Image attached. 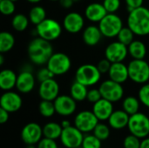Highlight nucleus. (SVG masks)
I'll return each mask as SVG.
<instances>
[{"label": "nucleus", "instance_id": "1", "mask_svg": "<svg viewBox=\"0 0 149 148\" xmlns=\"http://www.w3.org/2000/svg\"><path fill=\"white\" fill-rule=\"evenodd\" d=\"M27 51L31 61L38 65L47 64L48 60L53 54L52 45L50 41L43 39L39 37L30 42Z\"/></svg>", "mask_w": 149, "mask_h": 148}, {"label": "nucleus", "instance_id": "2", "mask_svg": "<svg viewBox=\"0 0 149 148\" xmlns=\"http://www.w3.org/2000/svg\"><path fill=\"white\" fill-rule=\"evenodd\" d=\"M127 26L135 35L146 36L149 34V9L141 6L129 11Z\"/></svg>", "mask_w": 149, "mask_h": 148}, {"label": "nucleus", "instance_id": "3", "mask_svg": "<svg viewBox=\"0 0 149 148\" xmlns=\"http://www.w3.org/2000/svg\"><path fill=\"white\" fill-rule=\"evenodd\" d=\"M36 32L39 38L51 42L59 38L62 33V27L57 20L45 18L36 25Z\"/></svg>", "mask_w": 149, "mask_h": 148}, {"label": "nucleus", "instance_id": "4", "mask_svg": "<svg viewBox=\"0 0 149 148\" xmlns=\"http://www.w3.org/2000/svg\"><path fill=\"white\" fill-rule=\"evenodd\" d=\"M127 128L131 134L135 135L141 140L149 135V117L142 113L130 115Z\"/></svg>", "mask_w": 149, "mask_h": 148}, {"label": "nucleus", "instance_id": "5", "mask_svg": "<svg viewBox=\"0 0 149 148\" xmlns=\"http://www.w3.org/2000/svg\"><path fill=\"white\" fill-rule=\"evenodd\" d=\"M101 78V73L97 65L86 64L79 66L75 74L76 81L85 85L86 86H93L96 85Z\"/></svg>", "mask_w": 149, "mask_h": 148}, {"label": "nucleus", "instance_id": "6", "mask_svg": "<svg viewBox=\"0 0 149 148\" xmlns=\"http://www.w3.org/2000/svg\"><path fill=\"white\" fill-rule=\"evenodd\" d=\"M129 79L137 84H146L149 80V65L144 59H133L128 65Z\"/></svg>", "mask_w": 149, "mask_h": 148}, {"label": "nucleus", "instance_id": "7", "mask_svg": "<svg viewBox=\"0 0 149 148\" xmlns=\"http://www.w3.org/2000/svg\"><path fill=\"white\" fill-rule=\"evenodd\" d=\"M99 27L104 37L111 38L118 36L123 28V23L121 18L115 13H107L99 23Z\"/></svg>", "mask_w": 149, "mask_h": 148}, {"label": "nucleus", "instance_id": "8", "mask_svg": "<svg viewBox=\"0 0 149 148\" xmlns=\"http://www.w3.org/2000/svg\"><path fill=\"white\" fill-rule=\"evenodd\" d=\"M46 66L55 76H59L65 74L71 69L72 62L66 54L63 52H57L52 55L46 64Z\"/></svg>", "mask_w": 149, "mask_h": 148}, {"label": "nucleus", "instance_id": "9", "mask_svg": "<svg viewBox=\"0 0 149 148\" xmlns=\"http://www.w3.org/2000/svg\"><path fill=\"white\" fill-rule=\"evenodd\" d=\"M99 89L100 91L102 98L113 103L120 100L124 95V89L121 84L115 82L112 79H108L102 82Z\"/></svg>", "mask_w": 149, "mask_h": 148}, {"label": "nucleus", "instance_id": "10", "mask_svg": "<svg viewBox=\"0 0 149 148\" xmlns=\"http://www.w3.org/2000/svg\"><path fill=\"white\" fill-rule=\"evenodd\" d=\"M99 121L93 111H82L76 115L74 126L83 133H89L94 130Z\"/></svg>", "mask_w": 149, "mask_h": 148}, {"label": "nucleus", "instance_id": "11", "mask_svg": "<svg viewBox=\"0 0 149 148\" xmlns=\"http://www.w3.org/2000/svg\"><path fill=\"white\" fill-rule=\"evenodd\" d=\"M84 137V133L80 130L75 126H71L63 129L59 140L65 147L77 148L81 147Z\"/></svg>", "mask_w": 149, "mask_h": 148}, {"label": "nucleus", "instance_id": "12", "mask_svg": "<svg viewBox=\"0 0 149 148\" xmlns=\"http://www.w3.org/2000/svg\"><path fill=\"white\" fill-rule=\"evenodd\" d=\"M43 135V128L35 122L25 125L21 131V139L25 145H37Z\"/></svg>", "mask_w": 149, "mask_h": 148}, {"label": "nucleus", "instance_id": "13", "mask_svg": "<svg viewBox=\"0 0 149 148\" xmlns=\"http://www.w3.org/2000/svg\"><path fill=\"white\" fill-rule=\"evenodd\" d=\"M53 102L56 113L61 116H70L77 109V101L71 95H58Z\"/></svg>", "mask_w": 149, "mask_h": 148}, {"label": "nucleus", "instance_id": "14", "mask_svg": "<svg viewBox=\"0 0 149 148\" xmlns=\"http://www.w3.org/2000/svg\"><path fill=\"white\" fill-rule=\"evenodd\" d=\"M128 54V48L120 41L109 44L105 50V57L111 63L122 62Z\"/></svg>", "mask_w": 149, "mask_h": 148}, {"label": "nucleus", "instance_id": "15", "mask_svg": "<svg viewBox=\"0 0 149 148\" xmlns=\"http://www.w3.org/2000/svg\"><path fill=\"white\" fill-rule=\"evenodd\" d=\"M23 101L21 96L12 91H6L0 99V106L9 113L17 112L22 106Z\"/></svg>", "mask_w": 149, "mask_h": 148}, {"label": "nucleus", "instance_id": "16", "mask_svg": "<svg viewBox=\"0 0 149 148\" xmlns=\"http://www.w3.org/2000/svg\"><path fill=\"white\" fill-rule=\"evenodd\" d=\"M59 93V85L53 79H50L40 82L38 87V95L41 99L54 101Z\"/></svg>", "mask_w": 149, "mask_h": 148}, {"label": "nucleus", "instance_id": "17", "mask_svg": "<svg viewBox=\"0 0 149 148\" xmlns=\"http://www.w3.org/2000/svg\"><path fill=\"white\" fill-rule=\"evenodd\" d=\"M84 24V17L78 12H70L64 17L63 26L65 30L70 33L79 32L83 29Z\"/></svg>", "mask_w": 149, "mask_h": 148}, {"label": "nucleus", "instance_id": "18", "mask_svg": "<svg viewBox=\"0 0 149 148\" xmlns=\"http://www.w3.org/2000/svg\"><path fill=\"white\" fill-rule=\"evenodd\" d=\"M93 112L100 121L108 120L109 117L113 112V102L102 98L93 104Z\"/></svg>", "mask_w": 149, "mask_h": 148}, {"label": "nucleus", "instance_id": "19", "mask_svg": "<svg viewBox=\"0 0 149 148\" xmlns=\"http://www.w3.org/2000/svg\"><path fill=\"white\" fill-rule=\"evenodd\" d=\"M35 86V78L29 71H24L17 75L16 88L21 93L31 92Z\"/></svg>", "mask_w": 149, "mask_h": 148}, {"label": "nucleus", "instance_id": "20", "mask_svg": "<svg viewBox=\"0 0 149 148\" xmlns=\"http://www.w3.org/2000/svg\"><path fill=\"white\" fill-rule=\"evenodd\" d=\"M108 75L110 79L120 84H123L129 79L127 65H126L122 62L112 63L111 68L108 72Z\"/></svg>", "mask_w": 149, "mask_h": 148}, {"label": "nucleus", "instance_id": "21", "mask_svg": "<svg viewBox=\"0 0 149 148\" xmlns=\"http://www.w3.org/2000/svg\"><path fill=\"white\" fill-rule=\"evenodd\" d=\"M107 14V11L103 5L100 3H93L86 6L85 10L86 17L91 22L100 23Z\"/></svg>", "mask_w": 149, "mask_h": 148}, {"label": "nucleus", "instance_id": "22", "mask_svg": "<svg viewBox=\"0 0 149 148\" xmlns=\"http://www.w3.org/2000/svg\"><path fill=\"white\" fill-rule=\"evenodd\" d=\"M129 118L130 115L122 109L113 111L107 121L110 127L115 130H120L125 127H127Z\"/></svg>", "mask_w": 149, "mask_h": 148}, {"label": "nucleus", "instance_id": "23", "mask_svg": "<svg viewBox=\"0 0 149 148\" xmlns=\"http://www.w3.org/2000/svg\"><path fill=\"white\" fill-rule=\"evenodd\" d=\"M103 34L99 26L89 25L83 31V40L86 44L94 46L100 43Z\"/></svg>", "mask_w": 149, "mask_h": 148}, {"label": "nucleus", "instance_id": "24", "mask_svg": "<svg viewBox=\"0 0 149 148\" xmlns=\"http://www.w3.org/2000/svg\"><path fill=\"white\" fill-rule=\"evenodd\" d=\"M17 74L10 69H4L0 72V88L3 91H10L16 87Z\"/></svg>", "mask_w": 149, "mask_h": 148}, {"label": "nucleus", "instance_id": "25", "mask_svg": "<svg viewBox=\"0 0 149 148\" xmlns=\"http://www.w3.org/2000/svg\"><path fill=\"white\" fill-rule=\"evenodd\" d=\"M128 53L134 59H144L147 54V47L142 41L134 40L128 46Z\"/></svg>", "mask_w": 149, "mask_h": 148}, {"label": "nucleus", "instance_id": "26", "mask_svg": "<svg viewBox=\"0 0 149 148\" xmlns=\"http://www.w3.org/2000/svg\"><path fill=\"white\" fill-rule=\"evenodd\" d=\"M62 131H63V127L61 126V125L56 122H49L43 126L44 137L54 140L60 139Z\"/></svg>", "mask_w": 149, "mask_h": 148}, {"label": "nucleus", "instance_id": "27", "mask_svg": "<svg viewBox=\"0 0 149 148\" xmlns=\"http://www.w3.org/2000/svg\"><path fill=\"white\" fill-rule=\"evenodd\" d=\"M87 92H88L87 86H86L85 85H83L76 80L72 85L71 89H70V95L77 102L84 101L85 99H86Z\"/></svg>", "mask_w": 149, "mask_h": 148}, {"label": "nucleus", "instance_id": "28", "mask_svg": "<svg viewBox=\"0 0 149 148\" xmlns=\"http://www.w3.org/2000/svg\"><path fill=\"white\" fill-rule=\"evenodd\" d=\"M15 44L14 36L8 31H2L0 33V52L6 53L10 51Z\"/></svg>", "mask_w": 149, "mask_h": 148}, {"label": "nucleus", "instance_id": "29", "mask_svg": "<svg viewBox=\"0 0 149 148\" xmlns=\"http://www.w3.org/2000/svg\"><path fill=\"white\" fill-rule=\"evenodd\" d=\"M140 103L141 101L139 99L133 97V96H128L126 99H124L122 102V109L126 113H127L129 115L135 114L139 113Z\"/></svg>", "mask_w": 149, "mask_h": 148}, {"label": "nucleus", "instance_id": "30", "mask_svg": "<svg viewBox=\"0 0 149 148\" xmlns=\"http://www.w3.org/2000/svg\"><path fill=\"white\" fill-rule=\"evenodd\" d=\"M45 18H46V11L42 6L36 5L33 8H31V10L29 12L30 22L35 25H38Z\"/></svg>", "mask_w": 149, "mask_h": 148}, {"label": "nucleus", "instance_id": "31", "mask_svg": "<svg viewBox=\"0 0 149 148\" xmlns=\"http://www.w3.org/2000/svg\"><path fill=\"white\" fill-rule=\"evenodd\" d=\"M29 22L30 19L24 14L19 13L13 17L11 20V25L17 31H24L27 29Z\"/></svg>", "mask_w": 149, "mask_h": 148}, {"label": "nucleus", "instance_id": "32", "mask_svg": "<svg viewBox=\"0 0 149 148\" xmlns=\"http://www.w3.org/2000/svg\"><path fill=\"white\" fill-rule=\"evenodd\" d=\"M38 111H39V113L45 118L52 117L56 113L54 102L50 101V100L42 99L38 106Z\"/></svg>", "mask_w": 149, "mask_h": 148}, {"label": "nucleus", "instance_id": "33", "mask_svg": "<svg viewBox=\"0 0 149 148\" xmlns=\"http://www.w3.org/2000/svg\"><path fill=\"white\" fill-rule=\"evenodd\" d=\"M134 33L133 32V31L127 26V27H124L120 30V31L119 32L117 38H118V41H120V43L124 44L125 45L128 46L133 41H134Z\"/></svg>", "mask_w": 149, "mask_h": 148}, {"label": "nucleus", "instance_id": "34", "mask_svg": "<svg viewBox=\"0 0 149 148\" xmlns=\"http://www.w3.org/2000/svg\"><path fill=\"white\" fill-rule=\"evenodd\" d=\"M93 133L97 138H99L100 140L103 141L109 138L111 132H110V127L107 125L99 122L98 125L95 126L94 130L93 131Z\"/></svg>", "mask_w": 149, "mask_h": 148}, {"label": "nucleus", "instance_id": "35", "mask_svg": "<svg viewBox=\"0 0 149 148\" xmlns=\"http://www.w3.org/2000/svg\"><path fill=\"white\" fill-rule=\"evenodd\" d=\"M101 141L94 134H86L81 147L83 148H101Z\"/></svg>", "mask_w": 149, "mask_h": 148}, {"label": "nucleus", "instance_id": "36", "mask_svg": "<svg viewBox=\"0 0 149 148\" xmlns=\"http://www.w3.org/2000/svg\"><path fill=\"white\" fill-rule=\"evenodd\" d=\"M15 10V2L11 0H0V11L3 15H11L14 13Z\"/></svg>", "mask_w": 149, "mask_h": 148}, {"label": "nucleus", "instance_id": "37", "mask_svg": "<svg viewBox=\"0 0 149 148\" xmlns=\"http://www.w3.org/2000/svg\"><path fill=\"white\" fill-rule=\"evenodd\" d=\"M141 142L140 138L130 133L124 139L123 147L124 148H141Z\"/></svg>", "mask_w": 149, "mask_h": 148}, {"label": "nucleus", "instance_id": "38", "mask_svg": "<svg viewBox=\"0 0 149 148\" xmlns=\"http://www.w3.org/2000/svg\"><path fill=\"white\" fill-rule=\"evenodd\" d=\"M138 96L141 103L149 108V84H144L141 87Z\"/></svg>", "mask_w": 149, "mask_h": 148}, {"label": "nucleus", "instance_id": "39", "mask_svg": "<svg viewBox=\"0 0 149 148\" xmlns=\"http://www.w3.org/2000/svg\"><path fill=\"white\" fill-rule=\"evenodd\" d=\"M103 5L107 13H115L120 9V0H103Z\"/></svg>", "mask_w": 149, "mask_h": 148}, {"label": "nucleus", "instance_id": "40", "mask_svg": "<svg viewBox=\"0 0 149 148\" xmlns=\"http://www.w3.org/2000/svg\"><path fill=\"white\" fill-rule=\"evenodd\" d=\"M54 77H55V75L49 70V68L47 66L41 68L37 73V79L39 82H43L45 80L53 79Z\"/></svg>", "mask_w": 149, "mask_h": 148}, {"label": "nucleus", "instance_id": "41", "mask_svg": "<svg viewBox=\"0 0 149 148\" xmlns=\"http://www.w3.org/2000/svg\"><path fill=\"white\" fill-rule=\"evenodd\" d=\"M101 99H102V95L100 93V89H91V90H88L86 99L89 102L94 104V103H96L97 101H99Z\"/></svg>", "mask_w": 149, "mask_h": 148}, {"label": "nucleus", "instance_id": "42", "mask_svg": "<svg viewBox=\"0 0 149 148\" xmlns=\"http://www.w3.org/2000/svg\"><path fill=\"white\" fill-rule=\"evenodd\" d=\"M37 148H58V147L54 140H51L44 137L37 144Z\"/></svg>", "mask_w": 149, "mask_h": 148}, {"label": "nucleus", "instance_id": "43", "mask_svg": "<svg viewBox=\"0 0 149 148\" xmlns=\"http://www.w3.org/2000/svg\"><path fill=\"white\" fill-rule=\"evenodd\" d=\"M111 65H112V63L107 58H104V59H101L98 63L97 67H98L99 71L100 72V73L103 74V73H108V72L111 68Z\"/></svg>", "mask_w": 149, "mask_h": 148}, {"label": "nucleus", "instance_id": "44", "mask_svg": "<svg viewBox=\"0 0 149 148\" xmlns=\"http://www.w3.org/2000/svg\"><path fill=\"white\" fill-rule=\"evenodd\" d=\"M128 11H131L134 9H137L143 4L144 0H125Z\"/></svg>", "mask_w": 149, "mask_h": 148}, {"label": "nucleus", "instance_id": "45", "mask_svg": "<svg viewBox=\"0 0 149 148\" xmlns=\"http://www.w3.org/2000/svg\"><path fill=\"white\" fill-rule=\"evenodd\" d=\"M9 112H7L6 110H4L3 108L0 107V123L1 124H4L8 121L9 120Z\"/></svg>", "mask_w": 149, "mask_h": 148}, {"label": "nucleus", "instance_id": "46", "mask_svg": "<svg viewBox=\"0 0 149 148\" xmlns=\"http://www.w3.org/2000/svg\"><path fill=\"white\" fill-rule=\"evenodd\" d=\"M73 0H59V3L61 4V6H63L65 9H68L70 7L72 6L73 4Z\"/></svg>", "mask_w": 149, "mask_h": 148}, {"label": "nucleus", "instance_id": "47", "mask_svg": "<svg viewBox=\"0 0 149 148\" xmlns=\"http://www.w3.org/2000/svg\"><path fill=\"white\" fill-rule=\"evenodd\" d=\"M141 148H149V137H146L142 139L141 142Z\"/></svg>", "mask_w": 149, "mask_h": 148}, {"label": "nucleus", "instance_id": "48", "mask_svg": "<svg viewBox=\"0 0 149 148\" xmlns=\"http://www.w3.org/2000/svg\"><path fill=\"white\" fill-rule=\"evenodd\" d=\"M60 125H61V126L63 127V129H64V128H67V127H69V126H72V125H71V122H70L69 120H62L61 123H60Z\"/></svg>", "mask_w": 149, "mask_h": 148}, {"label": "nucleus", "instance_id": "49", "mask_svg": "<svg viewBox=\"0 0 149 148\" xmlns=\"http://www.w3.org/2000/svg\"><path fill=\"white\" fill-rule=\"evenodd\" d=\"M3 53H1L0 54V65H3Z\"/></svg>", "mask_w": 149, "mask_h": 148}, {"label": "nucleus", "instance_id": "50", "mask_svg": "<svg viewBox=\"0 0 149 148\" xmlns=\"http://www.w3.org/2000/svg\"><path fill=\"white\" fill-rule=\"evenodd\" d=\"M25 148H37L36 145H26Z\"/></svg>", "mask_w": 149, "mask_h": 148}, {"label": "nucleus", "instance_id": "51", "mask_svg": "<svg viewBox=\"0 0 149 148\" xmlns=\"http://www.w3.org/2000/svg\"><path fill=\"white\" fill-rule=\"evenodd\" d=\"M28 2H30V3H38V2H40L41 0H27Z\"/></svg>", "mask_w": 149, "mask_h": 148}, {"label": "nucleus", "instance_id": "52", "mask_svg": "<svg viewBox=\"0 0 149 148\" xmlns=\"http://www.w3.org/2000/svg\"><path fill=\"white\" fill-rule=\"evenodd\" d=\"M11 1H13V2H17V1H18V0H11Z\"/></svg>", "mask_w": 149, "mask_h": 148}, {"label": "nucleus", "instance_id": "53", "mask_svg": "<svg viewBox=\"0 0 149 148\" xmlns=\"http://www.w3.org/2000/svg\"><path fill=\"white\" fill-rule=\"evenodd\" d=\"M51 1H59V0H51Z\"/></svg>", "mask_w": 149, "mask_h": 148}, {"label": "nucleus", "instance_id": "54", "mask_svg": "<svg viewBox=\"0 0 149 148\" xmlns=\"http://www.w3.org/2000/svg\"><path fill=\"white\" fill-rule=\"evenodd\" d=\"M77 148H83L82 147H77Z\"/></svg>", "mask_w": 149, "mask_h": 148}, {"label": "nucleus", "instance_id": "55", "mask_svg": "<svg viewBox=\"0 0 149 148\" xmlns=\"http://www.w3.org/2000/svg\"><path fill=\"white\" fill-rule=\"evenodd\" d=\"M73 1H74V2H75V1H79V0H73Z\"/></svg>", "mask_w": 149, "mask_h": 148}]
</instances>
